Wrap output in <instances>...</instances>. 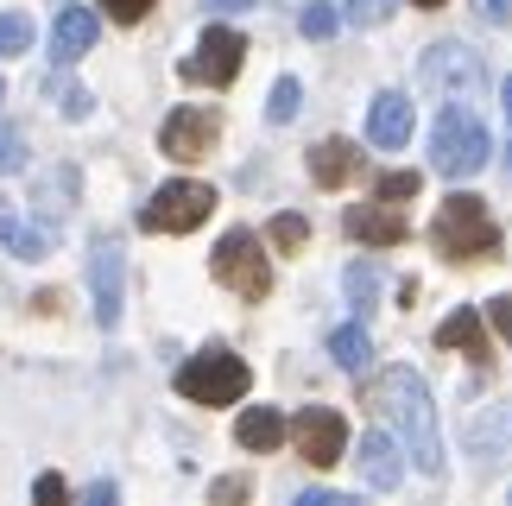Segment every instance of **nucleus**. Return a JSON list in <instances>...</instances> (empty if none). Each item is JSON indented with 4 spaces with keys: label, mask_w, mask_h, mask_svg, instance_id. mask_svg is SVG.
<instances>
[{
    "label": "nucleus",
    "mask_w": 512,
    "mask_h": 506,
    "mask_svg": "<svg viewBox=\"0 0 512 506\" xmlns=\"http://www.w3.org/2000/svg\"><path fill=\"white\" fill-rule=\"evenodd\" d=\"M285 437H291V424L272 412V405H247V412L234 418V443H241V450H279Z\"/></svg>",
    "instance_id": "nucleus-17"
},
{
    "label": "nucleus",
    "mask_w": 512,
    "mask_h": 506,
    "mask_svg": "<svg viewBox=\"0 0 512 506\" xmlns=\"http://www.w3.org/2000/svg\"><path fill=\"white\" fill-rule=\"evenodd\" d=\"M475 13L487 26H512V0H475Z\"/></svg>",
    "instance_id": "nucleus-33"
},
{
    "label": "nucleus",
    "mask_w": 512,
    "mask_h": 506,
    "mask_svg": "<svg viewBox=\"0 0 512 506\" xmlns=\"http://www.w3.org/2000/svg\"><path fill=\"white\" fill-rule=\"evenodd\" d=\"M342 19H348V26H361V32H373V26H386V19H392V0H348Z\"/></svg>",
    "instance_id": "nucleus-24"
},
{
    "label": "nucleus",
    "mask_w": 512,
    "mask_h": 506,
    "mask_svg": "<svg viewBox=\"0 0 512 506\" xmlns=\"http://www.w3.org/2000/svg\"><path fill=\"white\" fill-rule=\"evenodd\" d=\"M298 26H304V38H329V32L342 26V13L329 7V0H317V7H304V19H298Z\"/></svg>",
    "instance_id": "nucleus-27"
},
{
    "label": "nucleus",
    "mask_w": 512,
    "mask_h": 506,
    "mask_svg": "<svg viewBox=\"0 0 512 506\" xmlns=\"http://www.w3.org/2000/svg\"><path fill=\"white\" fill-rule=\"evenodd\" d=\"M367 140L386 146V152H399L411 140V102H405L399 89H386V95H373V102H367Z\"/></svg>",
    "instance_id": "nucleus-13"
},
{
    "label": "nucleus",
    "mask_w": 512,
    "mask_h": 506,
    "mask_svg": "<svg viewBox=\"0 0 512 506\" xmlns=\"http://www.w3.org/2000/svg\"><path fill=\"white\" fill-rule=\"evenodd\" d=\"M310 241V222L304 216H272V247H279V253H298Z\"/></svg>",
    "instance_id": "nucleus-25"
},
{
    "label": "nucleus",
    "mask_w": 512,
    "mask_h": 506,
    "mask_svg": "<svg viewBox=\"0 0 512 506\" xmlns=\"http://www.w3.org/2000/svg\"><path fill=\"white\" fill-rule=\"evenodd\" d=\"M26 51H32V19L0 13V57H26Z\"/></svg>",
    "instance_id": "nucleus-23"
},
{
    "label": "nucleus",
    "mask_w": 512,
    "mask_h": 506,
    "mask_svg": "<svg viewBox=\"0 0 512 506\" xmlns=\"http://www.w3.org/2000/svg\"><path fill=\"white\" fill-rule=\"evenodd\" d=\"M418 184H424L418 171H386L373 190H380V203H399V197H418Z\"/></svg>",
    "instance_id": "nucleus-29"
},
{
    "label": "nucleus",
    "mask_w": 512,
    "mask_h": 506,
    "mask_svg": "<svg viewBox=\"0 0 512 506\" xmlns=\"http://www.w3.org/2000/svg\"><path fill=\"white\" fill-rule=\"evenodd\" d=\"M215 140H222V114L215 108H177L171 121L159 127V152L177 165H196V159H209Z\"/></svg>",
    "instance_id": "nucleus-10"
},
{
    "label": "nucleus",
    "mask_w": 512,
    "mask_h": 506,
    "mask_svg": "<svg viewBox=\"0 0 512 506\" xmlns=\"http://www.w3.org/2000/svg\"><path fill=\"white\" fill-rule=\"evenodd\" d=\"M247 386H253V367L234 348H203V355H190L177 367V393L190 405H234Z\"/></svg>",
    "instance_id": "nucleus-4"
},
{
    "label": "nucleus",
    "mask_w": 512,
    "mask_h": 506,
    "mask_svg": "<svg viewBox=\"0 0 512 506\" xmlns=\"http://www.w3.org/2000/svg\"><path fill=\"white\" fill-rule=\"evenodd\" d=\"M487 317H494L506 336H512V298H494V304H487Z\"/></svg>",
    "instance_id": "nucleus-37"
},
{
    "label": "nucleus",
    "mask_w": 512,
    "mask_h": 506,
    "mask_svg": "<svg viewBox=\"0 0 512 506\" xmlns=\"http://www.w3.org/2000/svg\"><path fill=\"white\" fill-rule=\"evenodd\" d=\"M247 494H253L247 475H222V481L209 488V506H247Z\"/></svg>",
    "instance_id": "nucleus-30"
},
{
    "label": "nucleus",
    "mask_w": 512,
    "mask_h": 506,
    "mask_svg": "<svg viewBox=\"0 0 512 506\" xmlns=\"http://www.w3.org/2000/svg\"><path fill=\"white\" fill-rule=\"evenodd\" d=\"M373 412H380L392 431L405 437V456L437 481L443 475V431H437V405H430V386L418 367H386L373 380Z\"/></svg>",
    "instance_id": "nucleus-1"
},
{
    "label": "nucleus",
    "mask_w": 512,
    "mask_h": 506,
    "mask_svg": "<svg viewBox=\"0 0 512 506\" xmlns=\"http://www.w3.org/2000/svg\"><path fill=\"white\" fill-rule=\"evenodd\" d=\"M487 159H494V140H487L481 114L449 102L437 114V127H430V171H443V178H475Z\"/></svg>",
    "instance_id": "nucleus-3"
},
{
    "label": "nucleus",
    "mask_w": 512,
    "mask_h": 506,
    "mask_svg": "<svg viewBox=\"0 0 512 506\" xmlns=\"http://www.w3.org/2000/svg\"><path fill=\"white\" fill-rule=\"evenodd\" d=\"M89 291H95V323L121 329V304H127V260L114 241H95L89 253Z\"/></svg>",
    "instance_id": "nucleus-11"
},
{
    "label": "nucleus",
    "mask_w": 512,
    "mask_h": 506,
    "mask_svg": "<svg viewBox=\"0 0 512 506\" xmlns=\"http://www.w3.org/2000/svg\"><path fill=\"white\" fill-rule=\"evenodd\" d=\"M418 76H424V89H437L449 95V102H462V95H475L481 89V57L456 45V38H443V45H430L418 57Z\"/></svg>",
    "instance_id": "nucleus-8"
},
{
    "label": "nucleus",
    "mask_w": 512,
    "mask_h": 506,
    "mask_svg": "<svg viewBox=\"0 0 512 506\" xmlns=\"http://www.w3.org/2000/svg\"><path fill=\"white\" fill-rule=\"evenodd\" d=\"M19 165H26V133L0 121V178H7V171H19Z\"/></svg>",
    "instance_id": "nucleus-28"
},
{
    "label": "nucleus",
    "mask_w": 512,
    "mask_h": 506,
    "mask_svg": "<svg viewBox=\"0 0 512 506\" xmlns=\"http://www.w3.org/2000/svg\"><path fill=\"white\" fill-rule=\"evenodd\" d=\"M506 171H512V146H506Z\"/></svg>",
    "instance_id": "nucleus-42"
},
{
    "label": "nucleus",
    "mask_w": 512,
    "mask_h": 506,
    "mask_svg": "<svg viewBox=\"0 0 512 506\" xmlns=\"http://www.w3.org/2000/svg\"><path fill=\"white\" fill-rule=\"evenodd\" d=\"M500 102H506V114H512V76H506V83H500Z\"/></svg>",
    "instance_id": "nucleus-39"
},
{
    "label": "nucleus",
    "mask_w": 512,
    "mask_h": 506,
    "mask_svg": "<svg viewBox=\"0 0 512 506\" xmlns=\"http://www.w3.org/2000/svg\"><path fill=\"white\" fill-rule=\"evenodd\" d=\"M418 7H443V0H418Z\"/></svg>",
    "instance_id": "nucleus-41"
},
{
    "label": "nucleus",
    "mask_w": 512,
    "mask_h": 506,
    "mask_svg": "<svg viewBox=\"0 0 512 506\" xmlns=\"http://www.w3.org/2000/svg\"><path fill=\"white\" fill-rule=\"evenodd\" d=\"M114 500H121V494H114V481H95V488L76 500V506H114Z\"/></svg>",
    "instance_id": "nucleus-34"
},
{
    "label": "nucleus",
    "mask_w": 512,
    "mask_h": 506,
    "mask_svg": "<svg viewBox=\"0 0 512 506\" xmlns=\"http://www.w3.org/2000/svg\"><path fill=\"white\" fill-rule=\"evenodd\" d=\"M329 355H336V367H342V374H361V367H367V355H373L367 329H361V323H342L336 336H329Z\"/></svg>",
    "instance_id": "nucleus-20"
},
{
    "label": "nucleus",
    "mask_w": 512,
    "mask_h": 506,
    "mask_svg": "<svg viewBox=\"0 0 512 506\" xmlns=\"http://www.w3.org/2000/svg\"><path fill=\"white\" fill-rule=\"evenodd\" d=\"M437 342H443V348H468V355H475V367L487 361V323L475 317V310H456V317H443Z\"/></svg>",
    "instance_id": "nucleus-18"
},
{
    "label": "nucleus",
    "mask_w": 512,
    "mask_h": 506,
    "mask_svg": "<svg viewBox=\"0 0 512 506\" xmlns=\"http://www.w3.org/2000/svg\"><path fill=\"white\" fill-rule=\"evenodd\" d=\"M310 178H317L323 190H342L361 178V146L354 140H317L310 146Z\"/></svg>",
    "instance_id": "nucleus-15"
},
{
    "label": "nucleus",
    "mask_w": 512,
    "mask_h": 506,
    "mask_svg": "<svg viewBox=\"0 0 512 506\" xmlns=\"http://www.w3.org/2000/svg\"><path fill=\"white\" fill-rule=\"evenodd\" d=\"M108 19H121V26H140V19L152 13V0H95Z\"/></svg>",
    "instance_id": "nucleus-32"
},
{
    "label": "nucleus",
    "mask_w": 512,
    "mask_h": 506,
    "mask_svg": "<svg viewBox=\"0 0 512 506\" xmlns=\"http://www.w3.org/2000/svg\"><path fill=\"white\" fill-rule=\"evenodd\" d=\"M247 64V38L234 26H209L196 38V51L184 57V83H203V89H228Z\"/></svg>",
    "instance_id": "nucleus-7"
},
{
    "label": "nucleus",
    "mask_w": 512,
    "mask_h": 506,
    "mask_svg": "<svg viewBox=\"0 0 512 506\" xmlns=\"http://www.w3.org/2000/svg\"><path fill=\"white\" fill-rule=\"evenodd\" d=\"M64 114H70V121H83V114H89V89H64Z\"/></svg>",
    "instance_id": "nucleus-35"
},
{
    "label": "nucleus",
    "mask_w": 512,
    "mask_h": 506,
    "mask_svg": "<svg viewBox=\"0 0 512 506\" xmlns=\"http://www.w3.org/2000/svg\"><path fill=\"white\" fill-rule=\"evenodd\" d=\"M0 247L19 253V260H45V253H51V228L19 222V216H0Z\"/></svg>",
    "instance_id": "nucleus-19"
},
{
    "label": "nucleus",
    "mask_w": 512,
    "mask_h": 506,
    "mask_svg": "<svg viewBox=\"0 0 512 506\" xmlns=\"http://www.w3.org/2000/svg\"><path fill=\"white\" fill-rule=\"evenodd\" d=\"M298 506H336V494H317V488H310V494H298Z\"/></svg>",
    "instance_id": "nucleus-38"
},
{
    "label": "nucleus",
    "mask_w": 512,
    "mask_h": 506,
    "mask_svg": "<svg viewBox=\"0 0 512 506\" xmlns=\"http://www.w3.org/2000/svg\"><path fill=\"white\" fill-rule=\"evenodd\" d=\"M298 108H304V83H298V76H279L272 95H266V121L285 127V121H298Z\"/></svg>",
    "instance_id": "nucleus-21"
},
{
    "label": "nucleus",
    "mask_w": 512,
    "mask_h": 506,
    "mask_svg": "<svg viewBox=\"0 0 512 506\" xmlns=\"http://www.w3.org/2000/svg\"><path fill=\"white\" fill-rule=\"evenodd\" d=\"M215 209V190L196 184V178H177V184H159L152 190V203L140 209V228L146 235H190V228H203Z\"/></svg>",
    "instance_id": "nucleus-6"
},
{
    "label": "nucleus",
    "mask_w": 512,
    "mask_h": 506,
    "mask_svg": "<svg viewBox=\"0 0 512 506\" xmlns=\"http://www.w3.org/2000/svg\"><path fill=\"white\" fill-rule=\"evenodd\" d=\"M215 279H222L228 291H241L247 304H260L266 291H272V260L260 253V235L253 228H228L222 241H215Z\"/></svg>",
    "instance_id": "nucleus-5"
},
{
    "label": "nucleus",
    "mask_w": 512,
    "mask_h": 506,
    "mask_svg": "<svg viewBox=\"0 0 512 506\" xmlns=\"http://www.w3.org/2000/svg\"><path fill=\"white\" fill-rule=\"evenodd\" d=\"M0 95H7V83H0Z\"/></svg>",
    "instance_id": "nucleus-43"
},
{
    "label": "nucleus",
    "mask_w": 512,
    "mask_h": 506,
    "mask_svg": "<svg viewBox=\"0 0 512 506\" xmlns=\"http://www.w3.org/2000/svg\"><path fill=\"white\" fill-rule=\"evenodd\" d=\"M95 32H102V19H95L89 7H64V13H57V26H51V57H57V64L89 57L95 51Z\"/></svg>",
    "instance_id": "nucleus-14"
},
{
    "label": "nucleus",
    "mask_w": 512,
    "mask_h": 506,
    "mask_svg": "<svg viewBox=\"0 0 512 506\" xmlns=\"http://www.w3.org/2000/svg\"><path fill=\"white\" fill-rule=\"evenodd\" d=\"M291 443H298V456L310 469H336L342 450H348V424H342V412H329V405H304V412L291 418Z\"/></svg>",
    "instance_id": "nucleus-9"
},
{
    "label": "nucleus",
    "mask_w": 512,
    "mask_h": 506,
    "mask_svg": "<svg viewBox=\"0 0 512 506\" xmlns=\"http://www.w3.org/2000/svg\"><path fill=\"white\" fill-rule=\"evenodd\" d=\"M32 506H70V494H64V475H51V469L38 475V481H32Z\"/></svg>",
    "instance_id": "nucleus-31"
},
{
    "label": "nucleus",
    "mask_w": 512,
    "mask_h": 506,
    "mask_svg": "<svg viewBox=\"0 0 512 506\" xmlns=\"http://www.w3.org/2000/svg\"><path fill=\"white\" fill-rule=\"evenodd\" d=\"M373 291H380V272H373L367 260H361V266H348V298L361 304V310H373Z\"/></svg>",
    "instance_id": "nucleus-26"
},
{
    "label": "nucleus",
    "mask_w": 512,
    "mask_h": 506,
    "mask_svg": "<svg viewBox=\"0 0 512 506\" xmlns=\"http://www.w3.org/2000/svg\"><path fill=\"white\" fill-rule=\"evenodd\" d=\"M399 475H405L399 443H392L386 431H367L361 437V481H367V488H380V494H392V488H399Z\"/></svg>",
    "instance_id": "nucleus-16"
},
{
    "label": "nucleus",
    "mask_w": 512,
    "mask_h": 506,
    "mask_svg": "<svg viewBox=\"0 0 512 506\" xmlns=\"http://www.w3.org/2000/svg\"><path fill=\"white\" fill-rule=\"evenodd\" d=\"M336 506H361V500H348V494H336Z\"/></svg>",
    "instance_id": "nucleus-40"
},
{
    "label": "nucleus",
    "mask_w": 512,
    "mask_h": 506,
    "mask_svg": "<svg viewBox=\"0 0 512 506\" xmlns=\"http://www.w3.org/2000/svg\"><path fill=\"white\" fill-rule=\"evenodd\" d=\"M430 247H437L443 260H500V228L481 209V197L456 190V197H443L437 222H430Z\"/></svg>",
    "instance_id": "nucleus-2"
},
{
    "label": "nucleus",
    "mask_w": 512,
    "mask_h": 506,
    "mask_svg": "<svg viewBox=\"0 0 512 506\" xmlns=\"http://www.w3.org/2000/svg\"><path fill=\"white\" fill-rule=\"evenodd\" d=\"M342 228H348L354 241H367V247H399L411 235V222L392 203H354L348 216H342Z\"/></svg>",
    "instance_id": "nucleus-12"
},
{
    "label": "nucleus",
    "mask_w": 512,
    "mask_h": 506,
    "mask_svg": "<svg viewBox=\"0 0 512 506\" xmlns=\"http://www.w3.org/2000/svg\"><path fill=\"white\" fill-rule=\"evenodd\" d=\"M247 7H260V0H203V13H215V19H222V13H247Z\"/></svg>",
    "instance_id": "nucleus-36"
},
{
    "label": "nucleus",
    "mask_w": 512,
    "mask_h": 506,
    "mask_svg": "<svg viewBox=\"0 0 512 506\" xmlns=\"http://www.w3.org/2000/svg\"><path fill=\"white\" fill-rule=\"evenodd\" d=\"M70 197H76V171H70V165H57L51 178L38 184V197H32V203H45V216L57 222V216H64V209H70Z\"/></svg>",
    "instance_id": "nucleus-22"
}]
</instances>
